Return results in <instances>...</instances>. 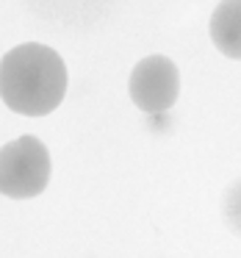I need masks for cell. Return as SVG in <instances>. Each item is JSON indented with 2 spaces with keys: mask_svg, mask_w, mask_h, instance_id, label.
<instances>
[{
  "mask_svg": "<svg viewBox=\"0 0 241 258\" xmlns=\"http://www.w3.org/2000/svg\"><path fill=\"white\" fill-rule=\"evenodd\" d=\"M67 95V64L39 42L17 45L0 58V97L14 114L45 117Z\"/></svg>",
  "mask_w": 241,
  "mask_h": 258,
  "instance_id": "cell-1",
  "label": "cell"
},
{
  "mask_svg": "<svg viewBox=\"0 0 241 258\" xmlns=\"http://www.w3.org/2000/svg\"><path fill=\"white\" fill-rule=\"evenodd\" d=\"M50 183V153L36 136H20L0 147V195L28 200Z\"/></svg>",
  "mask_w": 241,
  "mask_h": 258,
  "instance_id": "cell-2",
  "label": "cell"
},
{
  "mask_svg": "<svg viewBox=\"0 0 241 258\" xmlns=\"http://www.w3.org/2000/svg\"><path fill=\"white\" fill-rule=\"evenodd\" d=\"M128 92L136 108L144 114H164L175 106L180 95V73L172 58L147 56L133 67L128 81Z\"/></svg>",
  "mask_w": 241,
  "mask_h": 258,
  "instance_id": "cell-3",
  "label": "cell"
},
{
  "mask_svg": "<svg viewBox=\"0 0 241 258\" xmlns=\"http://www.w3.org/2000/svg\"><path fill=\"white\" fill-rule=\"evenodd\" d=\"M208 34L222 56L241 61V0H222L213 9Z\"/></svg>",
  "mask_w": 241,
  "mask_h": 258,
  "instance_id": "cell-4",
  "label": "cell"
},
{
  "mask_svg": "<svg viewBox=\"0 0 241 258\" xmlns=\"http://www.w3.org/2000/svg\"><path fill=\"white\" fill-rule=\"evenodd\" d=\"M222 214H224V222L230 225V230L241 236V178L233 180V183H230V189L224 191Z\"/></svg>",
  "mask_w": 241,
  "mask_h": 258,
  "instance_id": "cell-5",
  "label": "cell"
}]
</instances>
